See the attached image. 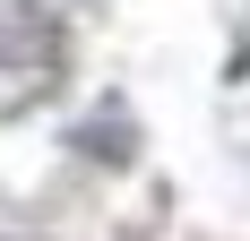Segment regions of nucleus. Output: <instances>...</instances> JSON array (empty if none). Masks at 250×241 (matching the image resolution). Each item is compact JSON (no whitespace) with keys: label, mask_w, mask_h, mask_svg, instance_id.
I'll return each instance as SVG.
<instances>
[{"label":"nucleus","mask_w":250,"mask_h":241,"mask_svg":"<svg viewBox=\"0 0 250 241\" xmlns=\"http://www.w3.org/2000/svg\"><path fill=\"white\" fill-rule=\"evenodd\" d=\"M69 0H0V112H26V103L61 95L69 78Z\"/></svg>","instance_id":"1"}]
</instances>
